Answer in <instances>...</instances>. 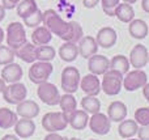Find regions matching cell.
<instances>
[{
	"mask_svg": "<svg viewBox=\"0 0 149 140\" xmlns=\"http://www.w3.org/2000/svg\"><path fill=\"white\" fill-rule=\"evenodd\" d=\"M42 24L46 26L54 36H58L64 42H71L72 39V24L64 21L55 9H47L43 12Z\"/></svg>",
	"mask_w": 149,
	"mask_h": 140,
	"instance_id": "1",
	"label": "cell"
},
{
	"mask_svg": "<svg viewBox=\"0 0 149 140\" xmlns=\"http://www.w3.org/2000/svg\"><path fill=\"white\" fill-rule=\"evenodd\" d=\"M123 76L120 72L115 70H109L103 73V79L101 81L102 92L107 96H116L120 93L123 88Z\"/></svg>",
	"mask_w": 149,
	"mask_h": 140,
	"instance_id": "2",
	"label": "cell"
},
{
	"mask_svg": "<svg viewBox=\"0 0 149 140\" xmlns=\"http://www.w3.org/2000/svg\"><path fill=\"white\" fill-rule=\"evenodd\" d=\"M5 42H7V46H9L12 50H17L24 43H26L28 41H26L25 25L21 22H10L7 26Z\"/></svg>",
	"mask_w": 149,
	"mask_h": 140,
	"instance_id": "3",
	"label": "cell"
},
{
	"mask_svg": "<svg viewBox=\"0 0 149 140\" xmlns=\"http://www.w3.org/2000/svg\"><path fill=\"white\" fill-rule=\"evenodd\" d=\"M80 80H81L80 71L77 70L76 67L68 65V67H65L64 70L62 71V76H60V85H62V89L65 92V93L73 94L74 92L79 91Z\"/></svg>",
	"mask_w": 149,
	"mask_h": 140,
	"instance_id": "4",
	"label": "cell"
},
{
	"mask_svg": "<svg viewBox=\"0 0 149 140\" xmlns=\"http://www.w3.org/2000/svg\"><path fill=\"white\" fill-rule=\"evenodd\" d=\"M67 126H68V118L65 117L63 111L47 113L42 118V127L47 132H59V131L65 130Z\"/></svg>",
	"mask_w": 149,
	"mask_h": 140,
	"instance_id": "5",
	"label": "cell"
},
{
	"mask_svg": "<svg viewBox=\"0 0 149 140\" xmlns=\"http://www.w3.org/2000/svg\"><path fill=\"white\" fill-rule=\"evenodd\" d=\"M52 71H54V67L50 62H41V60L37 62L36 60L34 63H31V67L29 68V79L31 83L39 85L49 80Z\"/></svg>",
	"mask_w": 149,
	"mask_h": 140,
	"instance_id": "6",
	"label": "cell"
},
{
	"mask_svg": "<svg viewBox=\"0 0 149 140\" xmlns=\"http://www.w3.org/2000/svg\"><path fill=\"white\" fill-rule=\"evenodd\" d=\"M3 98L5 102L10 105H17L26 100L28 96V89L22 83H12L9 85H5L4 91H3Z\"/></svg>",
	"mask_w": 149,
	"mask_h": 140,
	"instance_id": "7",
	"label": "cell"
},
{
	"mask_svg": "<svg viewBox=\"0 0 149 140\" xmlns=\"http://www.w3.org/2000/svg\"><path fill=\"white\" fill-rule=\"evenodd\" d=\"M37 96L43 104L49 105V106H55L59 104L60 101V93L58 91L56 85L52 83H42L37 88Z\"/></svg>",
	"mask_w": 149,
	"mask_h": 140,
	"instance_id": "8",
	"label": "cell"
},
{
	"mask_svg": "<svg viewBox=\"0 0 149 140\" xmlns=\"http://www.w3.org/2000/svg\"><path fill=\"white\" fill-rule=\"evenodd\" d=\"M148 83V76L143 70H134L123 76V88L127 92H135Z\"/></svg>",
	"mask_w": 149,
	"mask_h": 140,
	"instance_id": "9",
	"label": "cell"
},
{
	"mask_svg": "<svg viewBox=\"0 0 149 140\" xmlns=\"http://www.w3.org/2000/svg\"><path fill=\"white\" fill-rule=\"evenodd\" d=\"M148 59H149V52L144 45L137 43L132 47L128 58L131 67H134L135 70H143V67H145L148 64Z\"/></svg>",
	"mask_w": 149,
	"mask_h": 140,
	"instance_id": "10",
	"label": "cell"
},
{
	"mask_svg": "<svg viewBox=\"0 0 149 140\" xmlns=\"http://www.w3.org/2000/svg\"><path fill=\"white\" fill-rule=\"evenodd\" d=\"M88 125L92 132L97 135H107L111 128V120L109 119L107 115L102 113H95V114H92V118L89 119Z\"/></svg>",
	"mask_w": 149,
	"mask_h": 140,
	"instance_id": "11",
	"label": "cell"
},
{
	"mask_svg": "<svg viewBox=\"0 0 149 140\" xmlns=\"http://www.w3.org/2000/svg\"><path fill=\"white\" fill-rule=\"evenodd\" d=\"M88 70L93 75H103L110 70V59L106 58L105 55H98L94 54L88 59Z\"/></svg>",
	"mask_w": 149,
	"mask_h": 140,
	"instance_id": "12",
	"label": "cell"
},
{
	"mask_svg": "<svg viewBox=\"0 0 149 140\" xmlns=\"http://www.w3.org/2000/svg\"><path fill=\"white\" fill-rule=\"evenodd\" d=\"M80 88H81V91L86 96H95V97L102 91L100 79H98L97 75H93V73H88L84 77H81V80H80Z\"/></svg>",
	"mask_w": 149,
	"mask_h": 140,
	"instance_id": "13",
	"label": "cell"
},
{
	"mask_svg": "<svg viewBox=\"0 0 149 140\" xmlns=\"http://www.w3.org/2000/svg\"><path fill=\"white\" fill-rule=\"evenodd\" d=\"M116 39H118V34H116L115 29L110 28V26L100 29L95 36L98 47H102V49H111L113 46H115Z\"/></svg>",
	"mask_w": 149,
	"mask_h": 140,
	"instance_id": "14",
	"label": "cell"
},
{
	"mask_svg": "<svg viewBox=\"0 0 149 140\" xmlns=\"http://www.w3.org/2000/svg\"><path fill=\"white\" fill-rule=\"evenodd\" d=\"M22 68H21L20 64L12 62L9 64H5L1 70V73H0V77L8 84L12 83H18V81L22 79Z\"/></svg>",
	"mask_w": 149,
	"mask_h": 140,
	"instance_id": "15",
	"label": "cell"
},
{
	"mask_svg": "<svg viewBox=\"0 0 149 140\" xmlns=\"http://www.w3.org/2000/svg\"><path fill=\"white\" fill-rule=\"evenodd\" d=\"M39 106L37 105V102H34L33 100H24L22 102L17 104L16 107V113L18 117L26 118V119H33L39 114Z\"/></svg>",
	"mask_w": 149,
	"mask_h": 140,
	"instance_id": "16",
	"label": "cell"
},
{
	"mask_svg": "<svg viewBox=\"0 0 149 140\" xmlns=\"http://www.w3.org/2000/svg\"><path fill=\"white\" fill-rule=\"evenodd\" d=\"M98 51V45L94 37L90 36H84L79 42V54L80 56L89 59Z\"/></svg>",
	"mask_w": 149,
	"mask_h": 140,
	"instance_id": "17",
	"label": "cell"
},
{
	"mask_svg": "<svg viewBox=\"0 0 149 140\" xmlns=\"http://www.w3.org/2000/svg\"><path fill=\"white\" fill-rule=\"evenodd\" d=\"M13 127H15L16 135L21 139H28L30 136H33L34 132H36V123L33 122V119L21 118L16 122V125Z\"/></svg>",
	"mask_w": 149,
	"mask_h": 140,
	"instance_id": "18",
	"label": "cell"
},
{
	"mask_svg": "<svg viewBox=\"0 0 149 140\" xmlns=\"http://www.w3.org/2000/svg\"><path fill=\"white\" fill-rule=\"evenodd\" d=\"M89 123V114L84 110H74L73 113H71L68 115V125L73 128V130L81 131L85 130Z\"/></svg>",
	"mask_w": 149,
	"mask_h": 140,
	"instance_id": "19",
	"label": "cell"
},
{
	"mask_svg": "<svg viewBox=\"0 0 149 140\" xmlns=\"http://www.w3.org/2000/svg\"><path fill=\"white\" fill-rule=\"evenodd\" d=\"M127 106L122 101H114L107 107V117L111 122H122L127 117Z\"/></svg>",
	"mask_w": 149,
	"mask_h": 140,
	"instance_id": "20",
	"label": "cell"
},
{
	"mask_svg": "<svg viewBox=\"0 0 149 140\" xmlns=\"http://www.w3.org/2000/svg\"><path fill=\"white\" fill-rule=\"evenodd\" d=\"M128 33L135 39H144L149 33V26L144 20H140V18L135 20L134 18L128 25Z\"/></svg>",
	"mask_w": 149,
	"mask_h": 140,
	"instance_id": "21",
	"label": "cell"
},
{
	"mask_svg": "<svg viewBox=\"0 0 149 140\" xmlns=\"http://www.w3.org/2000/svg\"><path fill=\"white\" fill-rule=\"evenodd\" d=\"M52 39V33L46 28V26H37L34 28L31 33V43L36 46H43L49 45Z\"/></svg>",
	"mask_w": 149,
	"mask_h": 140,
	"instance_id": "22",
	"label": "cell"
},
{
	"mask_svg": "<svg viewBox=\"0 0 149 140\" xmlns=\"http://www.w3.org/2000/svg\"><path fill=\"white\" fill-rule=\"evenodd\" d=\"M36 45L30 43V42H26L24 43L21 47H18L17 50H15V54L17 58H20L22 62L25 63H34L37 60L36 56Z\"/></svg>",
	"mask_w": 149,
	"mask_h": 140,
	"instance_id": "23",
	"label": "cell"
},
{
	"mask_svg": "<svg viewBox=\"0 0 149 140\" xmlns=\"http://www.w3.org/2000/svg\"><path fill=\"white\" fill-rule=\"evenodd\" d=\"M58 52H59L60 59L67 63H71L76 60V58L79 56V46H77V43H72V42H64L59 47Z\"/></svg>",
	"mask_w": 149,
	"mask_h": 140,
	"instance_id": "24",
	"label": "cell"
},
{
	"mask_svg": "<svg viewBox=\"0 0 149 140\" xmlns=\"http://www.w3.org/2000/svg\"><path fill=\"white\" fill-rule=\"evenodd\" d=\"M114 16H115L120 22L130 24L135 18L134 7H132L131 4H128V3H119V5L116 7V9H115Z\"/></svg>",
	"mask_w": 149,
	"mask_h": 140,
	"instance_id": "25",
	"label": "cell"
},
{
	"mask_svg": "<svg viewBox=\"0 0 149 140\" xmlns=\"http://www.w3.org/2000/svg\"><path fill=\"white\" fill-rule=\"evenodd\" d=\"M118 127V134L120 138L123 139H130L134 138L135 135L137 134V130H139V125L136 123V120L134 119H124L122 122H119Z\"/></svg>",
	"mask_w": 149,
	"mask_h": 140,
	"instance_id": "26",
	"label": "cell"
},
{
	"mask_svg": "<svg viewBox=\"0 0 149 140\" xmlns=\"http://www.w3.org/2000/svg\"><path fill=\"white\" fill-rule=\"evenodd\" d=\"M18 120V115L16 111H12L8 107H0V128L8 130L13 127Z\"/></svg>",
	"mask_w": 149,
	"mask_h": 140,
	"instance_id": "27",
	"label": "cell"
},
{
	"mask_svg": "<svg viewBox=\"0 0 149 140\" xmlns=\"http://www.w3.org/2000/svg\"><path fill=\"white\" fill-rule=\"evenodd\" d=\"M59 106L62 109V111L64 113V115L68 118V115L77 109V101L71 93H65L63 96H60Z\"/></svg>",
	"mask_w": 149,
	"mask_h": 140,
	"instance_id": "28",
	"label": "cell"
},
{
	"mask_svg": "<svg viewBox=\"0 0 149 140\" xmlns=\"http://www.w3.org/2000/svg\"><path fill=\"white\" fill-rule=\"evenodd\" d=\"M130 60L124 55H115L113 56V59L110 60V70H115L118 72H120L122 75H126L130 71Z\"/></svg>",
	"mask_w": 149,
	"mask_h": 140,
	"instance_id": "29",
	"label": "cell"
},
{
	"mask_svg": "<svg viewBox=\"0 0 149 140\" xmlns=\"http://www.w3.org/2000/svg\"><path fill=\"white\" fill-rule=\"evenodd\" d=\"M16 8H17V16L24 20L29 15L36 12L38 9V5H37L36 0H21Z\"/></svg>",
	"mask_w": 149,
	"mask_h": 140,
	"instance_id": "30",
	"label": "cell"
},
{
	"mask_svg": "<svg viewBox=\"0 0 149 140\" xmlns=\"http://www.w3.org/2000/svg\"><path fill=\"white\" fill-rule=\"evenodd\" d=\"M81 107L88 114H95V113H100L101 102L95 96H85L81 100Z\"/></svg>",
	"mask_w": 149,
	"mask_h": 140,
	"instance_id": "31",
	"label": "cell"
},
{
	"mask_svg": "<svg viewBox=\"0 0 149 140\" xmlns=\"http://www.w3.org/2000/svg\"><path fill=\"white\" fill-rule=\"evenodd\" d=\"M36 56H37V60H41V62H51L56 56V50L52 46H49V45L37 46Z\"/></svg>",
	"mask_w": 149,
	"mask_h": 140,
	"instance_id": "32",
	"label": "cell"
},
{
	"mask_svg": "<svg viewBox=\"0 0 149 140\" xmlns=\"http://www.w3.org/2000/svg\"><path fill=\"white\" fill-rule=\"evenodd\" d=\"M42 18H43V12L38 8L34 13L24 18V25L28 26V28H37L42 24Z\"/></svg>",
	"mask_w": 149,
	"mask_h": 140,
	"instance_id": "33",
	"label": "cell"
},
{
	"mask_svg": "<svg viewBox=\"0 0 149 140\" xmlns=\"http://www.w3.org/2000/svg\"><path fill=\"white\" fill-rule=\"evenodd\" d=\"M16 54L15 50H12L9 46H3L0 45V65L9 64L15 60Z\"/></svg>",
	"mask_w": 149,
	"mask_h": 140,
	"instance_id": "34",
	"label": "cell"
},
{
	"mask_svg": "<svg viewBox=\"0 0 149 140\" xmlns=\"http://www.w3.org/2000/svg\"><path fill=\"white\" fill-rule=\"evenodd\" d=\"M135 120L140 126L149 125V107H139L135 111Z\"/></svg>",
	"mask_w": 149,
	"mask_h": 140,
	"instance_id": "35",
	"label": "cell"
},
{
	"mask_svg": "<svg viewBox=\"0 0 149 140\" xmlns=\"http://www.w3.org/2000/svg\"><path fill=\"white\" fill-rule=\"evenodd\" d=\"M120 0H101V5H102V10L110 17H114L116 7L119 5Z\"/></svg>",
	"mask_w": 149,
	"mask_h": 140,
	"instance_id": "36",
	"label": "cell"
},
{
	"mask_svg": "<svg viewBox=\"0 0 149 140\" xmlns=\"http://www.w3.org/2000/svg\"><path fill=\"white\" fill-rule=\"evenodd\" d=\"M71 24H72V39H71V42L79 43L80 39L84 37V30L77 21H71Z\"/></svg>",
	"mask_w": 149,
	"mask_h": 140,
	"instance_id": "37",
	"label": "cell"
},
{
	"mask_svg": "<svg viewBox=\"0 0 149 140\" xmlns=\"http://www.w3.org/2000/svg\"><path fill=\"white\" fill-rule=\"evenodd\" d=\"M137 135H139V140H149V125L140 126L137 130Z\"/></svg>",
	"mask_w": 149,
	"mask_h": 140,
	"instance_id": "38",
	"label": "cell"
},
{
	"mask_svg": "<svg viewBox=\"0 0 149 140\" xmlns=\"http://www.w3.org/2000/svg\"><path fill=\"white\" fill-rule=\"evenodd\" d=\"M21 0H1V5L5 9H15Z\"/></svg>",
	"mask_w": 149,
	"mask_h": 140,
	"instance_id": "39",
	"label": "cell"
},
{
	"mask_svg": "<svg viewBox=\"0 0 149 140\" xmlns=\"http://www.w3.org/2000/svg\"><path fill=\"white\" fill-rule=\"evenodd\" d=\"M101 0H82V4H84L85 8H88V9H92V8L97 7L98 4H100Z\"/></svg>",
	"mask_w": 149,
	"mask_h": 140,
	"instance_id": "40",
	"label": "cell"
},
{
	"mask_svg": "<svg viewBox=\"0 0 149 140\" xmlns=\"http://www.w3.org/2000/svg\"><path fill=\"white\" fill-rule=\"evenodd\" d=\"M43 140H67V139L60 136L59 134H56V132H50L49 135H46V138Z\"/></svg>",
	"mask_w": 149,
	"mask_h": 140,
	"instance_id": "41",
	"label": "cell"
},
{
	"mask_svg": "<svg viewBox=\"0 0 149 140\" xmlns=\"http://www.w3.org/2000/svg\"><path fill=\"white\" fill-rule=\"evenodd\" d=\"M143 96H144V98L148 101L149 104V83H147L144 86H143Z\"/></svg>",
	"mask_w": 149,
	"mask_h": 140,
	"instance_id": "42",
	"label": "cell"
},
{
	"mask_svg": "<svg viewBox=\"0 0 149 140\" xmlns=\"http://www.w3.org/2000/svg\"><path fill=\"white\" fill-rule=\"evenodd\" d=\"M141 9L145 13H149V0H141Z\"/></svg>",
	"mask_w": 149,
	"mask_h": 140,
	"instance_id": "43",
	"label": "cell"
},
{
	"mask_svg": "<svg viewBox=\"0 0 149 140\" xmlns=\"http://www.w3.org/2000/svg\"><path fill=\"white\" fill-rule=\"evenodd\" d=\"M1 140H20L17 135H12V134H8V135H4L1 138Z\"/></svg>",
	"mask_w": 149,
	"mask_h": 140,
	"instance_id": "44",
	"label": "cell"
},
{
	"mask_svg": "<svg viewBox=\"0 0 149 140\" xmlns=\"http://www.w3.org/2000/svg\"><path fill=\"white\" fill-rule=\"evenodd\" d=\"M4 17H5V8L0 4V22L4 20Z\"/></svg>",
	"mask_w": 149,
	"mask_h": 140,
	"instance_id": "45",
	"label": "cell"
},
{
	"mask_svg": "<svg viewBox=\"0 0 149 140\" xmlns=\"http://www.w3.org/2000/svg\"><path fill=\"white\" fill-rule=\"evenodd\" d=\"M4 39H5V33H4V30H3V28H0V45H3Z\"/></svg>",
	"mask_w": 149,
	"mask_h": 140,
	"instance_id": "46",
	"label": "cell"
},
{
	"mask_svg": "<svg viewBox=\"0 0 149 140\" xmlns=\"http://www.w3.org/2000/svg\"><path fill=\"white\" fill-rule=\"evenodd\" d=\"M5 88V81L3 80L1 77H0V93H3V91H4Z\"/></svg>",
	"mask_w": 149,
	"mask_h": 140,
	"instance_id": "47",
	"label": "cell"
},
{
	"mask_svg": "<svg viewBox=\"0 0 149 140\" xmlns=\"http://www.w3.org/2000/svg\"><path fill=\"white\" fill-rule=\"evenodd\" d=\"M137 0H123V3H128V4H135V3H136Z\"/></svg>",
	"mask_w": 149,
	"mask_h": 140,
	"instance_id": "48",
	"label": "cell"
},
{
	"mask_svg": "<svg viewBox=\"0 0 149 140\" xmlns=\"http://www.w3.org/2000/svg\"><path fill=\"white\" fill-rule=\"evenodd\" d=\"M70 140H81V139H77V138H71Z\"/></svg>",
	"mask_w": 149,
	"mask_h": 140,
	"instance_id": "49",
	"label": "cell"
},
{
	"mask_svg": "<svg viewBox=\"0 0 149 140\" xmlns=\"http://www.w3.org/2000/svg\"><path fill=\"white\" fill-rule=\"evenodd\" d=\"M130 140H139V139H131V138H130Z\"/></svg>",
	"mask_w": 149,
	"mask_h": 140,
	"instance_id": "50",
	"label": "cell"
},
{
	"mask_svg": "<svg viewBox=\"0 0 149 140\" xmlns=\"http://www.w3.org/2000/svg\"><path fill=\"white\" fill-rule=\"evenodd\" d=\"M90 140H95V139H90Z\"/></svg>",
	"mask_w": 149,
	"mask_h": 140,
	"instance_id": "51",
	"label": "cell"
},
{
	"mask_svg": "<svg viewBox=\"0 0 149 140\" xmlns=\"http://www.w3.org/2000/svg\"><path fill=\"white\" fill-rule=\"evenodd\" d=\"M148 63H149V59H148Z\"/></svg>",
	"mask_w": 149,
	"mask_h": 140,
	"instance_id": "52",
	"label": "cell"
}]
</instances>
